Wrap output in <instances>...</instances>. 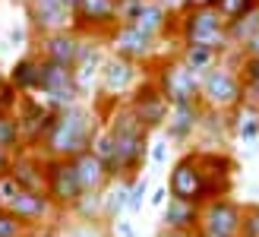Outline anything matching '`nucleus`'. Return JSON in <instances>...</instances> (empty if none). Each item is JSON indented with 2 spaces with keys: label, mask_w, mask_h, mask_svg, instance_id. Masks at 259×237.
I'll return each mask as SVG.
<instances>
[{
  "label": "nucleus",
  "mask_w": 259,
  "mask_h": 237,
  "mask_svg": "<svg viewBox=\"0 0 259 237\" xmlns=\"http://www.w3.org/2000/svg\"><path fill=\"white\" fill-rule=\"evenodd\" d=\"M105 130L114 142V162H111V177L114 180H126L133 183L136 177H142V171L149 165V133L152 130L130 111V104H117L108 117H105Z\"/></svg>",
  "instance_id": "obj_1"
},
{
  "label": "nucleus",
  "mask_w": 259,
  "mask_h": 237,
  "mask_svg": "<svg viewBox=\"0 0 259 237\" xmlns=\"http://www.w3.org/2000/svg\"><path fill=\"white\" fill-rule=\"evenodd\" d=\"M101 130V117L95 114V108H85V104H67V108L54 111V121H51L45 139L38 142V155L45 158H76L79 152L92 149V142Z\"/></svg>",
  "instance_id": "obj_2"
},
{
  "label": "nucleus",
  "mask_w": 259,
  "mask_h": 237,
  "mask_svg": "<svg viewBox=\"0 0 259 237\" xmlns=\"http://www.w3.org/2000/svg\"><path fill=\"white\" fill-rule=\"evenodd\" d=\"M142 79H146V73H142L139 63L126 60L120 54H108L105 67H101V76H98V89H95V114L105 121V117L117 108V104H123L130 98V92H133Z\"/></svg>",
  "instance_id": "obj_3"
},
{
  "label": "nucleus",
  "mask_w": 259,
  "mask_h": 237,
  "mask_svg": "<svg viewBox=\"0 0 259 237\" xmlns=\"http://www.w3.org/2000/svg\"><path fill=\"white\" fill-rule=\"evenodd\" d=\"M177 45L184 48H212L218 54H231L228 22L215 7L202 10H180L177 16Z\"/></svg>",
  "instance_id": "obj_4"
},
{
  "label": "nucleus",
  "mask_w": 259,
  "mask_h": 237,
  "mask_svg": "<svg viewBox=\"0 0 259 237\" xmlns=\"http://www.w3.org/2000/svg\"><path fill=\"white\" fill-rule=\"evenodd\" d=\"M199 101L205 108H215V111H234L243 104V79L237 63H231L228 57L218 60L215 67H209L202 73V83H199Z\"/></svg>",
  "instance_id": "obj_5"
},
{
  "label": "nucleus",
  "mask_w": 259,
  "mask_h": 237,
  "mask_svg": "<svg viewBox=\"0 0 259 237\" xmlns=\"http://www.w3.org/2000/svg\"><path fill=\"white\" fill-rule=\"evenodd\" d=\"M155 86L161 89V95L171 101V104H193L199 101V83H202V73H196L190 63L171 54V57H161L152 70Z\"/></svg>",
  "instance_id": "obj_6"
},
{
  "label": "nucleus",
  "mask_w": 259,
  "mask_h": 237,
  "mask_svg": "<svg viewBox=\"0 0 259 237\" xmlns=\"http://www.w3.org/2000/svg\"><path fill=\"white\" fill-rule=\"evenodd\" d=\"M45 193L51 196L60 215H73V209L85 196L73 158H45Z\"/></svg>",
  "instance_id": "obj_7"
},
{
  "label": "nucleus",
  "mask_w": 259,
  "mask_h": 237,
  "mask_svg": "<svg viewBox=\"0 0 259 237\" xmlns=\"http://www.w3.org/2000/svg\"><path fill=\"white\" fill-rule=\"evenodd\" d=\"M35 95L45 104H51V108H67V104H76L82 98V92H79V83H76L73 67H63V63H54V60L41 57Z\"/></svg>",
  "instance_id": "obj_8"
},
{
  "label": "nucleus",
  "mask_w": 259,
  "mask_h": 237,
  "mask_svg": "<svg viewBox=\"0 0 259 237\" xmlns=\"http://www.w3.org/2000/svg\"><path fill=\"white\" fill-rule=\"evenodd\" d=\"M123 22L120 0H76L73 7V29L92 38H111V32Z\"/></svg>",
  "instance_id": "obj_9"
},
{
  "label": "nucleus",
  "mask_w": 259,
  "mask_h": 237,
  "mask_svg": "<svg viewBox=\"0 0 259 237\" xmlns=\"http://www.w3.org/2000/svg\"><path fill=\"white\" fill-rule=\"evenodd\" d=\"M202 177H205V196L218 200V196H231L234 193V177L240 162L225 149H196Z\"/></svg>",
  "instance_id": "obj_10"
},
{
  "label": "nucleus",
  "mask_w": 259,
  "mask_h": 237,
  "mask_svg": "<svg viewBox=\"0 0 259 237\" xmlns=\"http://www.w3.org/2000/svg\"><path fill=\"white\" fill-rule=\"evenodd\" d=\"M240 221L243 206L231 196H218V200L202 203L196 237H240Z\"/></svg>",
  "instance_id": "obj_11"
},
{
  "label": "nucleus",
  "mask_w": 259,
  "mask_h": 237,
  "mask_svg": "<svg viewBox=\"0 0 259 237\" xmlns=\"http://www.w3.org/2000/svg\"><path fill=\"white\" fill-rule=\"evenodd\" d=\"M158 45H161V38L142 32L133 22H120L117 29L111 32V38H108L111 54H120L126 60L139 63V67H152V60L158 57Z\"/></svg>",
  "instance_id": "obj_12"
},
{
  "label": "nucleus",
  "mask_w": 259,
  "mask_h": 237,
  "mask_svg": "<svg viewBox=\"0 0 259 237\" xmlns=\"http://www.w3.org/2000/svg\"><path fill=\"white\" fill-rule=\"evenodd\" d=\"M167 193L177 196V200H190V203H209L205 196V177H202V168H199V158H196V149L193 152H184L171 165L167 171Z\"/></svg>",
  "instance_id": "obj_13"
},
{
  "label": "nucleus",
  "mask_w": 259,
  "mask_h": 237,
  "mask_svg": "<svg viewBox=\"0 0 259 237\" xmlns=\"http://www.w3.org/2000/svg\"><path fill=\"white\" fill-rule=\"evenodd\" d=\"M126 104H130V111H133L149 130H161L167 124V114H171V101H167L161 95V89L155 86L152 73H146V79H142V83L130 92Z\"/></svg>",
  "instance_id": "obj_14"
},
{
  "label": "nucleus",
  "mask_w": 259,
  "mask_h": 237,
  "mask_svg": "<svg viewBox=\"0 0 259 237\" xmlns=\"http://www.w3.org/2000/svg\"><path fill=\"white\" fill-rule=\"evenodd\" d=\"M25 22L35 35H48V32H60V29H73V10L67 0H29L22 7Z\"/></svg>",
  "instance_id": "obj_15"
},
{
  "label": "nucleus",
  "mask_w": 259,
  "mask_h": 237,
  "mask_svg": "<svg viewBox=\"0 0 259 237\" xmlns=\"http://www.w3.org/2000/svg\"><path fill=\"white\" fill-rule=\"evenodd\" d=\"M82 38L76 29H60V32H48V35H35L32 45L38 51V57L45 60H54V63H63V67H76L79 60V48H82Z\"/></svg>",
  "instance_id": "obj_16"
},
{
  "label": "nucleus",
  "mask_w": 259,
  "mask_h": 237,
  "mask_svg": "<svg viewBox=\"0 0 259 237\" xmlns=\"http://www.w3.org/2000/svg\"><path fill=\"white\" fill-rule=\"evenodd\" d=\"M54 111L57 108L45 104L38 95H22L19 98L16 117H19V127H22V136H25V146L29 149H38V142L45 139L51 121H54Z\"/></svg>",
  "instance_id": "obj_17"
},
{
  "label": "nucleus",
  "mask_w": 259,
  "mask_h": 237,
  "mask_svg": "<svg viewBox=\"0 0 259 237\" xmlns=\"http://www.w3.org/2000/svg\"><path fill=\"white\" fill-rule=\"evenodd\" d=\"M202 114H205V104H202V101H193V104H171L167 124L161 127L164 139L174 142V146H187V142L199 133Z\"/></svg>",
  "instance_id": "obj_18"
},
{
  "label": "nucleus",
  "mask_w": 259,
  "mask_h": 237,
  "mask_svg": "<svg viewBox=\"0 0 259 237\" xmlns=\"http://www.w3.org/2000/svg\"><path fill=\"white\" fill-rule=\"evenodd\" d=\"M105 38H92V35H85L82 38V48H79V60H76V83H79V92L82 95H95V89H98V76H101V67H105Z\"/></svg>",
  "instance_id": "obj_19"
},
{
  "label": "nucleus",
  "mask_w": 259,
  "mask_h": 237,
  "mask_svg": "<svg viewBox=\"0 0 259 237\" xmlns=\"http://www.w3.org/2000/svg\"><path fill=\"white\" fill-rule=\"evenodd\" d=\"M10 212H16L25 225H48V221H54L60 212H57V206L51 203V196L45 190H19L13 200L7 203Z\"/></svg>",
  "instance_id": "obj_20"
},
{
  "label": "nucleus",
  "mask_w": 259,
  "mask_h": 237,
  "mask_svg": "<svg viewBox=\"0 0 259 237\" xmlns=\"http://www.w3.org/2000/svg\"><path fill=\"white\" fill-rule=\"evenodd\" d=\"M73 165H76V174H79V183H82L85 193H105L111 183H114L108 165L101 162V158H98L92 149L79 152V155L73 158Z\"/></svg>",
  "instance_id": "obj_21"
},
{
  "label": "nucleus",
  "mask_w": 259,
  "mask_h": 237,
  "mask_svg": "<svg viewBox=\"0 0 259 237\" xmlns=\"http://www.w3.org/2000/svg\"><path fill=\"white\" fill-rule=\"evenodd\" d=\"M199 215H202L199 203L167 196V203L161 206V228H167V231H196L199 228Z\"/></svg>",
  "instance_id": "obj_22"
},
{
  "label": "nucleus",
  "mask_w": 259,
  "mask_h": 237,
  "mask_svg": "<svg viewBox=\"0 0 259 237\" xmlns=\"http://www.w3.org/2000/svg\"><path fill=\"white\" fill-rule=\"evenodd\" d=\"M38 70H41V57H38L35 48H29V51H25V54H19L16 63L7 70V79L16 86L19 95H35V89H38Z\"/></svg>",
  "instance_id": "obj_23"
},
{
  "label": "nucleus",
  "mask_w": 259,
  "mask_h": 237,
  "mask_svg": "<svg viewBox=\"0 0 259 237\" xmlns=\"http://www.w3.org/2000/svg\"><path fill=\"white\" fill-rule=\"evenodd\" d=\"M123 212H130V183L126 180H114L105 190V206H101V218L105 221H117Z\"/></svg>",
  "instance_id": "obj_24"
},
{
  "label": "nucleus",
  "mask_w": 259,
  "mask_h": 237,
  "mask_svg": "<svg viewBox=\"0 0 259 237\" xmlns=\"http://www.w3.org/2000/svg\"><path fill=\"white\" fill-rule=\"evenodd\" d=\"M237 54V51H234ZM237 70H240V79H243V101L253 104L259 111V57H240L237 54Z\"/></svg>",
  "instance_id": "obj_25"
},
{
  "label": "nucleus",
  "mask_w": 259,
  "mask_h": 237,
  "mask_svg": "<svg viewBox=\"0 0 259 237\" xmlns=\"http://www.w3.org/2000/svg\"><path fill=\"white\" fill-rule=\"evenodd\" d=\"M231 121H234V136L243 142H256L259 139V111L253 104L243 101L240 108L231 111Z\"/></svg>",
  "instance_id": "obj_26"
},
{
  "label": "nucleus",
  "mask_w": 259,
  "mask_h": 237,
  "mask_svg": "<svg viewBox=\"0 0 259 237\" xmlns=\"http://www.w3.org/2000/svg\"><path fill=\"white\" fill-rule=\"evenodd\" d=\"M0 149L10 152V155H19V152L29 149V146H25V136H22L16 111H13V114H0Z\"/></svg>",
  "instance_id": "obj_27"
},
{
  "label": "nucleus",
  "mask_w": 259,
  "mask_h": 237,
  "mask_svg": "<svg viewBox=\"0 0 259 237\" xmlns=\"http://www.w3.org/2000/svg\"><path fill=\"white\" fill-rule=\"evenodd\" d=\"M259 32V7L250 10L247 16H240L234 22H228V38H231V51H240L250 38Z\"/></svg>",
  "instance_id": "obj_28"
},
{
  "label": "nucleus",
  "mask_w": 259,
  "mask_h": 237,
  "mask_svg": "<svg viewBox=\"0 0 259 237\" xmlns=\"http://www.w3.org/2000/svg\"><path fill=\"white\" fill-rule=\"evenodd\" d=\"M67 237H117V234H114V225L105 218H73Z\"/></svg>",
  "instance_id": "obj_29"
},
{
  "label": "nucleus",
  "mask_w": 259,
  "mask_h": 237,
  "mask_svg": "<svg viewBox=\"0 0 259 237\" xmlns=\"http://www.w3.org/2000/svg\"><path fill=\"white\" fill-rule=\"evenodd\" d=\"M177 54L184 57L196 73H205L209 67H215L218 60H225V54H218V51H212V48H184V45H180Z\"/></svg>",
  "instance_id": "obj_30"
},
{
  "label": "nucleus",
  "mask_w": 259,
  "mask_h": 237,
  "mask_svg": "<svg viewBox=\"0 0 259 237\" xmlns=\"http://www.w3.org/2000/svg\"><path fill=\"white\" fill-rule=\"evenodd\" d=\"M256 7H259V0H218V4H215V10L222 13L225 22H234L240 16H247V13L256 10Z\"/></svg>",
  "instance_id": "obj_31"
},
{
  "label": "nucleus",
  "mask_w": 259,
  "mask_h": 237,
  "mask_svg": "<svg viewBox=\"0 0 259 237\" xmlns=\"http://www.w3.org/2000/svg\"><path fill=\"white\" fill-rule=\"evenodd\" d=\"M29 228L32 225H25L16 212H10L7 206H0V237H25Z\"/></svg>",
  "instance_id": "obj_32"
},
{
  "label": "nucleus",
  "mask_w": 259,
  "mask_h": 237,
  "mask_svg": "<svg viewBox=\"0 0 259 237\" xmlns=\"http://www.w3.org/2000/svg\"><path fill=\"white\" fill-rule=\"evenodd\" d=\"M101 206H105V193H85L73 209V218H101Z\"/></svg>",
  "instance_id": "obj_33"
},
{
  "label": "nucleus",
  "mask_w": 259,
  "mask_h": 237,
  "mask_svg": "<svg viewBox=\"0 0 259 237\" xmlns=\"http://www.w3.org/2000/svg\"><path fill=\"white\" fill-rule=\"evenodd\" d=\"M149 193H152L149 177H136L130 183V212H142V206L149 203Z\"/></svg>",
  "instance_id": "obj_34"
},
{
  "label": "nucleus",
  "mask_w": 259,
  "mask_h": 237,
  "mask_svg": "<svg viewBox=\"0 0 259 237\" xmlns=\"http://www.w3.org/2000/svg\"><path fill=\"white\" fill-rule=\"evenodd\" d=\"M240 237H259V203H243Z\"/></svg>",
  "instance_id": "obj_35"
},
{
  "label": "nucleus",
  "mask_w": 259,
  "mask_h": 237,
  "mask_svg": "<svg viewBox=\"0 0 259 237\" xmlns=\"http://www.w3.org/2000/svg\"><path fill=\"white\" fill-rule=\"evenodd\" d=\"M19 98H22V95L16 92V86L7 79V83L0 86V114H13V111L19 108Z\"/></svg>",
  "instance_id": "obj_36"
},
{
  "label": "nucleus",
  "mask_w": 259,
  "mask_h": 237,
  "mask_svg": "<svg viewBox=\"0 0 259 237\" xmlns=\"http://www.w3.org/2000/svg\"><path fill=\"white\" fill-rule=\"evenodd\" d=\"M149 162H152L155 168L167 165V139H161V142H152V149H149Z\"/></svg>",
  "instance_id": "obj_37"
},
{
  "label": "nucleus",
  "mask_w": 259,
  "mask_h": 237,
  "mask_svg": "<svg viewBox=\"0 0 259 237\" xmlns=\"http://www.w3.org/2000/svg\"><path fill=\"white\" fill-rule=\"evenodd\" d=\"M25 237H60V234H57V228H54V221H48V225L29 228V234H25Z\"/></svg>",
  "instance_id": "obj_38"
},
{
  "label": "nucleus",
  "mask_w": 259,
  "mask_h": 237,
  "mask_svg": "<svg viewBox=\"0 0 259 237\" xmlns=\"http://www.w3.org/2000/svg\"><path fill=\"white\" fill-rule=\"evenodd\" d=\"M114 234L117 237H136V228H133V221H126L123 215L114 221Z\"/></svg>",
  "instance_id": "obj_39"
},
{
  "label": "nucleus",
  "mask_w": 259,
  "mask_h": 237,
  "mask_svg": "<svg viewBox=\"0 0 259 237\" xmlns=\"http://www.w3.org/2000/svg\"><path fill=\"white\" fill-rule=\"evenodd\" d=\"M167 196H171V193H167V183H164V187H155V190L149 193V206H155V209H161V206L167 203Z\"/></svg>",
  "instance_id": "obj_40"
},
{
  "label": "nucleus",
  "mask_w": 259,
  "mask_h": 237,
  "mask_svg": "<svg viewBox=\"0 0 259 237\" xmlns=\"http://www.w3.org/2000/svg\"><path fill=\"white\" fill-rule=\"evenodd\" d=\"M237 54H240V57H259V32H256V35L250 38V42L237 51Z\"/></svg>",
  "instance_id": "obj_41"
},
{
  "label": "nucleus",
  "mask_w": 259,
  "mask_h": 237,
  "mask_svg": "<svg viewBox=\"0 0 259 237\" xmlns=\"http://www.w3.org/2000/svg\"><path fill=\"white\" fill-rule=\"evenodd\" d=\"M218 0H180V10H202V7H215Z\"/></svg>",
  "instance_id": "obj_42"
},
{
  "label": "nucleus",
  "mask_w": 259,
  "mask_h": 237,
  "mask_svg": "<svg viewBox=\"0 0 259 237\" xmlns=\"http://www.w3.org/2000/svg\"><path fill=\"white\" fill-rule=\"evenodd\" d=\"M158 237H196V231H167V228H161Z\"/></svg>",
  "instance_id": "obj_43"
},
{
  "label": "nucleus",
  "mask_w": 259,
  "mask_h": 237,
  "mask_svg": "<svg viewBox=\"0 0 259 237\" xmlns=\"http://www.w3.org/2000/svg\"><path fill=\"white\" fill-rule=\"evenodd\" d=\"M4 83H7V70H4V67H0V86H4Z\"/></svg>",
  "instance_id": "obj_44"
},
{
  "label": "nucleus",
  "mask_w": 259,
  "mask_h": 237,
  "mask_svg": "<svg viewBox=\"0 0 259 237\" xmlns=\"http://www.w3.org/2000/svg\"><path fill=\"white\" fill-rule=\"evenodd\" d=\"M13 4H19V7H25V4H29V0H13Z\"/></svg>",
  "instance_id": "obj_45"
},
{
  "label": "nucleus",
  "mask_w": 259,
  "mask_h": 237,
  "mask_svg": "<svg viewBox=\"0 0 259 237\" xmlns=\"http://www.w3.org/2000/svg\"><path fill=\"white\" fill-rule=\"evenodd\" d=\"M67 4H70V10H73V7H76V0H67Z\"/></svg>",
  "instance_id": "obj_46"
},
{
  "label": "nucleus",
  "mask_w": 259,
  "mask_h": 237,
  "mask_svg": "<svg viewBox=\"0 0 259 237\" xmlns=\"http://www.w3.org/2000/svg\"><path fill=\"white\" fill-rule=\"evenodd\" d=\"M0 206H4V196H0Z\"/></svg>",
  "instance_id": "obj_47"
}]
</instances>
